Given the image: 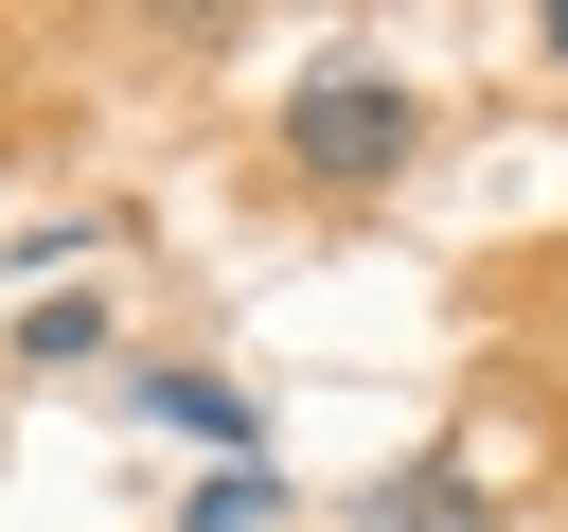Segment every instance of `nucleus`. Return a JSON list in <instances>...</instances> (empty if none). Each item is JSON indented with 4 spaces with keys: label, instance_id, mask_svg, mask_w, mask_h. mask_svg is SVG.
Listing matches in <instances>:
<instances>
[{
    "label": "nucleus",
    "instance_id": "1",
    "mask_svg": "<svg viewBox=\"0 0 568 532\" xmlns=\"http://www.w3.org/2000/svg\"><path fill=\"white\" fill-rule=\"evenodd\" d=\"M408 142H426V89H408V71H373V53H337V71H284V160H302L320 195H373V177H408Z\"/></svg>",
    "mask_w": 568,
    "mask_h": 532
},
{
    "label": "nucleus",
    "instance_id": "2",
    "mask_svg": "<svg viewBox=\"0 0 568 532\" xmlns=\"http://www.w3.org/2000/svg\"><path fill=\"white\" fill-rule=\"evenodd\" d=\"M355 532H497V497H462V479H373Z\"/></svg>",
    "mask_w": 568,
    "mask_h": 532
},
{
    "label": "nucleus",
    "instance_id": "3",
    "mask_svg": "<svg viewBox=\"0 0 568 532\" xmlns=\"http://www.w3.org/2000/svg\"><path fill=\"white\" fill-rule=\"evenodd\" d=\"M18 355H36V372H71V355H106V301H89V284H53V301H18Z\"/></svg>",
    "mask_w": 568,
    "mask_h": 532
},
{
    "label": "nucleus",
    "instance_id": "4",
    "mask_svg": "<svg viewBox=\"0 0 568 532\" xmlns=\"http://www.w3.org/2000/svg\"><path fill=\"white\" fill-rule=\"evenodd\" d=\"M178 532H284V479H266V461H213V479H195V514H178Z\"/></svg>",
    "mask_w": 568,
    "mask_h": 532
},
{
    "label": "nucleus",
    "instance_id": "5",
    "mask_svg": "<svg viewBox=\"0 0 568 532\" xmlns=\"http://www.w3.org/2000/svg\"><path fill=\"white\" fill-rule=\"evenodd\" d=\"M142 408L195 426V443H248V390H213V372H142Z\"/></svg>",
    "mask_w": 568,
    "mask_h": 532
},
{
    "label": "nucleus",
    "instance_id": "6",
    "mask_svg": "<svg viewBox=\"0 0 568 532\" xmlns=\"http://www.w3.org/2000/svg\"><path fill=\"white\" fill-rule=\"evenodd\" d=\"M532 35H550V71H568V0H550V18H532Z\"/></svg>",
    "mask_w": 568,
    "mask_h": 532
}]
</instances>
